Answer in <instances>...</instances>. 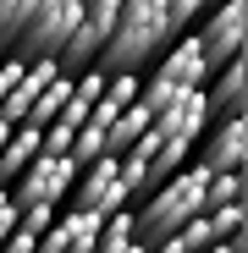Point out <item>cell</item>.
<instances>
[{
	"instance_id": "cell-1",
	"label": "cell",
	"mask_w": 248,
	"mask_h": 253,
	"mask_svg": "<svg viewBox=\"0 0 248 253\" xmlns=\"http://www.w3.org/2000/svg\"><path fill=\"white\" fill-rule=\"evenodd\" d=\"M171 22H165V0H121L116 28L99 50V72H144L149 61H160V50L171 44Z\"/></svg>"
},
{
	"instance_id": "cell-2",
	"label": "cell",
	"mask_w": 248,
	"mask_h": 253,
	"mask_svg": "<svg viewBox=\"0 0 248 253\" xmlns=\"http://www.w3.org/2000/svg\"><path fill=\"white\" fill-rule=\"evenodd\" d=\"M204 83H210V66H204V55H198V39H193V33H182V39H171V44L160 50L154 72L144 77V88H138V105H144L149 116H160L177 94L204 88Z\"/></svg>"
},
{
	"instance_id": "cell-3",
	"label": "cell",
	"mask_w": 248,
	"mask_h": 253,
	"mask_svg": "<svg viewBox=\"0 0 248 253\" xmlns=\"http://www.w3.org/2000/svg\"><path fill=\"white\" fill-rule=\"evenodd\" d=\"M77 17H83V0H39L22 39L11 44L17 61H33V55H61L66 39L77 33Z\"/></svg>"
},
{
	"instance_id": "cell-4",
	"label": "cell",
	"mask_w": 248,
	"mask_h": 253,
	"mask_svg": "<svg viewBox=\"0 0 248 253\" xmlns=\"http://www.w3.org/2000/svg\"><path fill=\"white\" fill-rule=\"evenodd\" d=\"M198 39V55L210 72H221L226 61L243 55V39H248V0H215L210 11H204V22L193 28Z\"/></svg>"
},
{
	"instance_id": "cell-5",
	"label": "cell",
	"mask_w": 248,
	"mask_h": 253,
	"mask_svg": "<svg viewBox=\"0 0 248 253\" xmlns=\"http://www.w3.org/2000/svg\"><path fill=\"white\" fill-rule=\"evenodd\" d=\"M72 182H77V165H72L66 154H39L6 193H11L17 209H28V204H50V209H61V198L72 193Z\"/></svg>"
},
{
	"instance_id": "cell-6",
	"label": "cell",
	"mask_w": 248,
	"mask_h": 253,
	"mask_svg": "<svg viewBox=\"0 0 248 253\" xmlns=\"http://www.w3.org/2000/svg\"><path fill=\"white\" fill-rule=\"evenodd\" d=\"M116 11H121V0H83L77 33L66 39V50L55 55L61 72H83V66H94V61H99L105 39H110V28H116Z\"/></svg>"
},
{
	"instance_id": "cell-7",
	"label": "cell",
	"mask_w": 248,
	"mask_h": 253,
	"mask_svg": "<svg viewBox=\"0 0 248 253\" xmlns=\"http://www.w3.org/2000/svg\"><path fill=\"white\" fill-rule=\"evenodd\" d=\"M72 209H94V215L105 220V215H116V209H133V193L121 187V165H116V154H99L94 165H83L77 171V182H72Z\"/></svg>"
},
{
	"instance_id": "cell-8",
	"label": "cell",
	"mask_w": 248,
	"mask_h": 253,
	"mask_svg": "<svg viewBox=\"0 0 248 253\" xmlns=\"http://www.w3.org/2000/svg\"><path fill=\"white\" fill-rule=\"evenodd\" d=\"M204 105H210V121H226V116H248V61H226L221 72H210L204 83Z\"/></svg>"
},
{
	"instance_id": "cell-9",
	"label": "cell",
	"mask_w": 248,
	"mask_h": 253,
	"mask_svg": "<svg viewBox=\"0 0 248 253\" xmlns=\"http://www.w3.org/2000/svg\"><path fill=\"white\" fill-rule=\"evenodd\" d=\"M243 160H248V116L215 121V132L204 138L198 165H204V171H243Z\"/></svg>"
},
{
	"instance_id": "cell-10",
	"label": "cell",
	"mask_w": 248,
	"mask_h": 253,
	"mask_svg": "<svg viewBox=\"0 0 248 253\" xmlns=\"http://www.w3.org/2000/svg\"><path fill=\"white\" fill-rule=\"evenodd\" d=\"M154 132H160V138H204V132H210V105H204V88L177 94L171 105L154 116Z\"/></svg>"
},
{
	"instance_id": "cell-11",
	"label": "cell",
	"mask_w": 248,
	"mask_h": 253,
	"mask_svg": "<svg viewBox=\"0 0 248 253\" xmlns=\"http://www.w3.org/2000/svg\"><path fill=\"white\" fill-rule=\"evenodd\" d=\"M45 237H55V248H61V253H94L99 215H94V209H61L55 226H50Z\"/></svg>"
},
{
	"instance_id": "cell-12",
	"label": "cell",
	"mask_w": 248,
	"mask_h": 253,
	"mask_svg": "<svg viewBox=\"0 0 248 253\" xmlns=\"http://www.w3.org/2000/svg\"><path fill=\"white\" fill-rule=\"evenodd\" d=\"M149 121H154V116H149L144 105H127V110H121V116L105 126V154H121L133 138H144V132H149Z\"/></svg>"
},
{
	"instance_id": "cell-13",
	"label": "cell",
	"mask_w": 248,
	"mask_h": 253,
	"mask_svg": "<svg viewBox=\"0 0 248 253\" xmlns=\"http://www.w3.org/2000/svg\"><path fill=\"white\" fill-rule=\"evenodd\" d=\"M133 242H138V231H133V209H116V215H105V220H99L94 253H127Z\"/></svg>"
},
{
	"instance_id": "cell-14",
	"label": "cell",
	"mask_w": 248,
	"mask_h": 253,
	"mask_svg": "<svg viewBox=\"0 0 248 253\" xmlns=\"http://www.w3.org/2000/svg\"><path fill=\"white\" fill-rule=\"evenodd\" d=\"M33 6H39V0H0V50H11L17 39H22Z\"/></svg>"
},
{
	"instance_id": "cell-15",
	"label": "cell",
	"mask_w": 248,
	"mask_h": 253,
	"mask_svg": "<svg viewBox=\"0 0 248 253\" xmlns=\"http://www.w3.org/2000/svg\"><path fill=\"white\" fill-rule=\"evenodd\" d=\"M221 204H243V171H210V182H204V209H221Z\"/></svg>"
},
{
	"instance_id": "cell-16",
	"label": "cell",
	"mask_w": 248,
	"mask_h": 253,
	"mask_svg": "<svg viewBox=\"0 0 248 253\" xmlns=\"http://www.w3.org/2000/svg\"><path fill=\"white\" fill-rule=\"evenodd\" d=\"M215 242H243V204H221V209H204Z\"/></svg>"
},
{
	"instance_id": "cell-17",
	"label": "cell",
	"mask_w": 248,
	"mask_h": 253,
	"mask_svg": "<svg viewBox=\"0 0 248 253\" xmlns=\"http://www.w3.org/2000/svg\"><path fill=\"white\" fill-rule=\"evenodd\" d=\"M210 6H215V0H165V22H171V33L182 39L204 11H210Z\"/></svg>"
},
{
	"instance_id": "cell-18",
	"label": "cell",
	"mask_w": 248,
	"mask_h": 253,
	"mask_svg": "<svg viewBox=\"0 0 248 253\" xmlns=\"http://www.w3.org/2000/svg\"><path fill=\"white\" fill-rule=\"evenodd\" d=\"M55 215H61V209H50V204H28V209H17V226L33 231V237H45L55 226Z\"/></svg>"
},
{
	"instance_id": "cell-19",
	"label": "cell",
	"mask_w": 248,
	"mask_h": 253,
	"mask_svg": "<svg viewBox=\"0 0 248 253\" xmlns=\"http://www.w3.org/2000/svg\"><path fill=\"white\" fill-rule=\"evenodd\" d=\"M177 237L188 242V253H204V248H215V237H210V220H204V215H193V220H188Z\"/></svg>"
},
{
	"instance_id": "cell-20",
	"label": "cell",
	"mask_w": 248,
	"mask_h": 253,
	"mask_svg": "<svg viewBox=\"0 0 248 253\" xmlns=\"http://www.w3.org/2000/svg\"><path fill=\"white\" fill-rule=\"evenodd\" d=\"M17 226V204H11V193L0 187V242H6V231Z\"/></svg>"
},
{
	"instance_id": "cell-21",
	"label": "cell",
	"mask_w": 248,
	"mask_h": 253,
	"mask_svg": "<svg viewBox=\"0 0 248 253\" xmlns=\"http://www.w3.org/2000/svg\"><path fill=\"white\" fill-rule=\"evenodd\" d=\"M204 253H243V242H215V248H204Z\"/></svg>"
},
{
	"instance_id": "cell-22",
	"label": "cell",
	"mask_w": 248,
	"mask_h": 253,
	"mask_svg": "<svg viewBox=\"0 0 248 253\" xmlns=\"http://www.w3.org/2000/svg\"><path fill=\"white\" fill-rule=\"evenodd\" d=\"M11 132H17V126H11L6 116H0V149H6V138H11Z\"/></svg>"
},
{
	"instance_id": "cell-23",
	"label": "cell",
	"mask_w": 248,
	"mask_h": 253,
	"mask_svg": "<svg viewBox=\"0 0 248 253\" xmlns=\"http://www.w3.org/2000/svg\"><path fill=\"white\" fill-rule=\"evenodd\" d=\"M127 253H149V248H144V242H133V248H127Z\"/></svg>"
}]
</instances>
